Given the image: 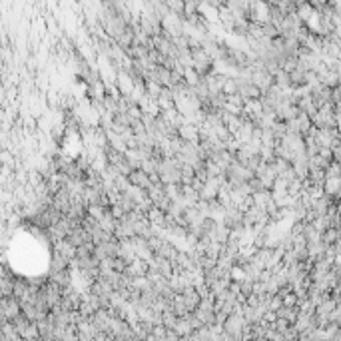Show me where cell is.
Here are the masks:
<instances>
[{
	"instance_id": "7a4b0ae2",
	"label": "cell",
	"mask_w": 341,
	"mask_h": 341,
	"mask_svg": "<svg viewBox=\"0 0 341 341\" xmlns=\"http://www.w3.org/2000/svg\"><path fill=\"white\" fill-rule=\"evenodd\" d=\"M337 239H339V231H337L335 227H329V229H325V231L321 233V241H323L327 247L335 245V243H337Z\"/></svg>"
},
{
	"instance_id": "6da1fadb",
	"label": "cell",
	"mask_w": 341,
	"mask_h": 341,
	"mask_svg": "<svg viewBox=\"0 0 341 341\" xmlns=\"http://www.w3.org/2000/svg\"><path fill=\"white\" fill-rule=\"evenodd\" d=\"M128 177H130L132 187H138V189H144V191H148V189L154 185L152 179H150V175H148L144 170H134Z\"/></svg>"
}]
</instances>
